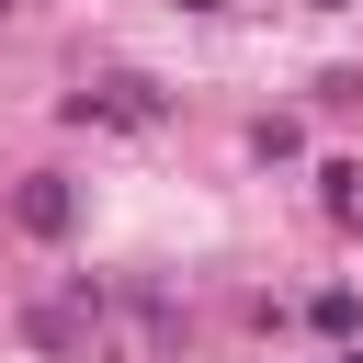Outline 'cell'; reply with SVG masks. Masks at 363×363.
Instances as JSON below:
<instances>
[{
	"label": "cell",
	"mask_w": 363,
	"mask_h": 363,
	"mask_svg": "<svg viewBox=\"0 0 363 363\" xmlns=\"http://www.w3.org/2000/svg\"><path fill=\"white\" fill-rule=\"evenodd\" d=\"M193 340V306L170 272H113L102 284V363H182Z\"/></svg>",
	"instance_id": "1"
},
{
	"label": "cell",
	"mask_w": 363,
	"mask_h": 363,
	"mask_svg": "<svg viewBox=\"0 0 363 363\" xmlns=\"http://www.w3.org/2000/svg\"><path fill=\"white\" fill-rule=\"evenodd\" d=\"M23 340H34V352H57V363H102V284H91V272H68V284L23 295Z\"/></svg>",
	"instance_id": "2"
},
{
	"label": "cell",
	"mask_w": 363,
	"mask_h": 363,
	"mask_svg": "<svg viewBox=\"0 0 363 363\" xmlns=\"http://www.w3.org/2000/svg\"><path fill=\"white\" fill-rule=\"evenodd\" d=\"M68 125H102V136H159L170 125V91L147 68H113V79H79L68 91Z\"/></svg>",
	"instance_id": "3"
},
{
	"label": "cell",
	"mask_w": 363,
	"mask_h": 363,
	"mask_svg": "<svg viewBox=\"0 0 363 363\" xmlns=\"http://www.w3.org/2000/svg\"><path fill=\"white\" fill-rule=\"evenodd\" d=\"M11 227H23V238H68V227H79V182H68V170H23Z\"/></svg>",
	"instance_id": "4"
},
{
	"label": "cell",
	"mask_w": 363,
	"mask_h": 363,
	"mask_svg": "<svg viewBox=\"0 0 363 363\" xmlns=\"http://www.w3.org/2000/svg\"><path fill=\"white\" fill-rule=\"evenodd\" d=\"M250 147H261V159H295V147H306V125H295V113H261V125H250Z\"/></svg>",
	"instance_id": "5"
},
{
	"label": "cell",
	"mask_w": 363,
	"mask_h": 363,
	"mask_svg": "<svg viewBox=\"0 0 363 363\" xmlns=\"http://www.w3.org/2000/svg\"><path fill=\"white\" fill-rule=\"evenodd\" d=\"M318 182H329V216H363V170H352V159H329Z\"/></svg>",
	"instance_id": "6"
},
{
	"label": "cell",
	"mask_w": 363,
	"mask_h": 363,
	"mask_svg": "<svg viewBox=\"0 0 363 363\" xmlns=\"http://www.w3.org/2000/svg\"><path fill=\"white\" fill-rule=\"evenodd\" d=\"M182 11H227V0H182Z\"/></svg>",
	"instance_id": "7"
},
{
	"label": "cell",
	"mask_w": 363,
	"mask_h": 363,
	"mask_svg": "<svg viewBox=\"0 0 363 363\" xmlns=\"http://www.w3.org/2000/svg\"><path fill=\"white\" fill-rule=\"evenodd\" d=\"M306 11H352V0H306Z\"/></svg>",
	"instance_id": "8"
},
{
	"label": "cell",
	"mask_w": 363,
	"mask_h": 363,
	"mask_svg": "<svg viewBox=\"0 0 363 363\" xmlns=\"http://www.w3.org/2000/svg\"><path fill=\"white\" fill-rule=\"evenodd\" d=\"M340 363H363V352H340Z\"/></svg>",
	"instance_id": "9"
}]
</instances>
